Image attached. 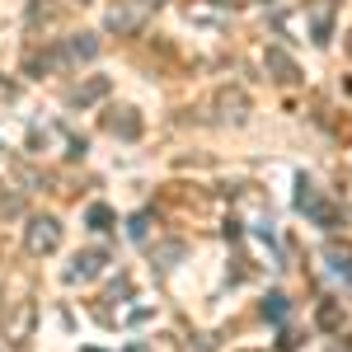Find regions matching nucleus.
<instances>
[{
    "label": "nucleus",
    "instance_id": "obj_1",
    "mask_svg": "<svg viewBox=\"0 0 352 352\" xmlns=\"http://www.w3.org/2000/svg\"><path fill=\"white\" fill-rule=\"evenodd\" d=\"M296 212H305V217L315 221V226H324V230H333V226L343 221V217H338V207H329L310 179H300V184H296Z\"/></svg>",
    "mask_w": 352,
    "mask_h": 352
},
{
    "label": "nucleus",
    "instance_id": "obj_2",
    "mask_svg": "<svg viewBox=\"0 0 352 352\" xmlns=\"http://www.w3.org/2000/svg\"><path fill=\"white\" fill-rule=\"evenodd\" d=\"M56 244H61V226H56V217H33L24 230V249L28 254H52Z\"/></svg>",
    "mask_w": 352,
    "mask_h": 352
},
{
    "label": "nucleus",
    "instance_id": "obj_3",
    "mask_svg": "<svg viewBox=\"0 0 352 352\" xmlns=\"http://www.w3.org/2000/svg\"><path fill=\"white\" fill-rule=\"evenodd\" d=\"M263 66H268V76H272L277 85H296V80H300V66H296L287 52H282V47H268V52H263Z\"/></svg>",
    "mask_w": 352,
    "mask_h": 352
},
{
    "label": "nucleus",
    "instance_id": "obj_4",
    "mask_svg": "<svg viewBox=\"0 0 352 352\" xmlns=\"http://www.w3.org/2000/svg\"><path fill=\"white\" fill-rule=\"evenodd\" d=\"M333 10H338V0H310V33H315V43L333 38Z\"/></svg>",
    "mask_w": 352,
    "mask_h": 352
},
{
    "label": "nucleus",
    "instance_id": "obj_5",
    "mask_svg": "<svg viewBox=\"0 0 352 352\" xmlns=\"http://www.w3.org/2000/svg\"><path fill=\"white\" fill-rule=\"evenodd\" d=\"M141 14H146L141 0H136V5H113L109 10V28L113 33H136V28H141Z\"/></svg>",
    "mask_w": 352,
    "mask_h": 352
},
{
    "label": "nucleus",
    "instance_id": "obj_6",
    "mask_svg": "<svg viewBox=\"0 0 352 352\" xmlns=\"http://www.w3.org/2000/svg\"><path fill=\"white\" fill-rule=\"evenodd\" d=\"M99 268H104V249H89L66 268V282H89V277H99Z\"/></svg>",
    "mask_w": 352,
    "mask_h": 352
},
{
    "label": "nucleus",
    "instance_id": "obj_7",
    "mask_svg": "<svg viewBox=\"0 0 352 352\" xmlns=\"http://www.w3.org/2000/svg\"><path fill=\"white\" fill-rule=\"evenodd\" d=\"M66 61H94L99 56V38L94 33H76V38H66Z\"/></svg>",
    "mask_w": 352,
    "mask_h": 352
},
{
    "label": "nucleus",
    "instance_id": "obj_8",
    "mask_svg": "<svg viewBox=\"0 0 352 352\" xmlns=\"http://www.w3.org/2000/svg\"><path fill=\"white\" fill-rule=\"evenodd\" d=\"M109 132L122 136V141H136V136H141V118H136L132 109H122L118 118H109Z\"/></svg>",
    "mask_w": 352,
    "mask_h": 352
},
{
    "label": "nucleus",
    "instance_id": "obj_9",
    "mask_svg": "<svg viewBox=\"0 0 352 352\" xmlns=\"http://www.w3.org/2000/svg\"><path fill=\"white\" fill-rule=\"evenodd\" d=\"M28 329H33V300H19V310L10 315L5 333H10V338H28Z\"/></svg>",
    "mask_w": 352,
    "mask_h": 352
},
{
    "label": "nucleus",
    "instance_id": "obj_10",
    "mask_svg": "<svg viewBox=\"0 0 352 352\" xmlns=\"http://www.w3.org/2000/svg\"><path fill=\"white\" fill-rule=\"evenodd\" d=\"M217 109H221V118H230V122H240L249 104H244V94H240V89H235V94H230V89H221V94H217Z\"/></svg>",
    "mask_w": 352,
    "mask_h": 352
},
{
    "label": "nucleus",
    "instance_id": "obj_11",
    "mask_svg": "<svg viewBox=\"0 0 352 352\" xmlns=\"http://www.w3.org/2000/svg\"><path fill=\"white\" fill-rule=\"evenodd\" d=\"M324 258H329V268H333V272L352 277V244H338V240H333V244L324 249Z\"/></svg>",
    "mask_w": 352,
    "mask_h": 352
},
{
    "label": "nucleus",
    "instance_id": "obj_12",
    "mask_svg": "<svg viewBox=\"0 0 352 352\" xmlns=\"http://www.w3.org/2000/svg\"><path fill=\"white\" fill-rule=\"evenodd\" d=\"M104 94H109V80H104V76H94V80L89 85H80V89H76V94H71V99H76V104H94V99H104Z\"/></svg>",
    "mask_w": 352,
    "mask_h": 352
},
{
    "label": "nucleus",
    "instance_id": "obj_13",
    "mask_svg": "<svg viewBox=\"0 0 352 352\" xmlns=\"http://www.w3.org/2000/svg\"><path fill=\"white\" fill-rule=\"evenodd\" d=\"M85 221H89V230H109V226H113V212L104 207V202H94V207L85 212Z\"/></svg>",
    "mask_w": 352,
    "mask_h": 352
},
{
    "label": "nucleus",
    "instance_id": "obj_14",
    "mask_svg": "<svg viewBox=\"0 0 352 352\" xmlns=\"http://www.w3.org/2000/svg\"><path fill=\"white\" fill-rule=\"evenodd\" d=\"M263 315H268L272 324H282V320H287V296H282V292H272V296L263 300Z\"/></svg>",
    "mask_w": 352,
    "mask_h": 352
},
{
    "label": "nucleus",
    "instance_id": "obj_15",
    "mask_svg": "<svg viewBox=\"0 0 352 352\" xmlns=\"http://www.w3.org/2000/svg\"><path fill=\"white\" fill-rule=\"evenodd\" d=\"M315 320H320V329H338V324H343V310H338V300H324Z\"/></svg>",
    "mask_w": 352,
    "mask_h": 352
},
{
    "label": "nucleus",
    "instance_id": "obj_16",
    "mask_svg": "<svg viewBox=\"0 0 352 352\" xmlns=\"http://www.w3.org/2000/svg\"><path fill=\"white\" fill-rule=\"evenodd\" d=\"M146 226H151V217H136L132 221V240H146Z\"/></svg>",
    "mask_w": 352,
    "mask_h": 352
},
{
    "label": "nucleus",
    "instance_id": "obj_17",
    "mask_svg": "<svg viewBox=\"0 0 352 352\" xmlns=\"http://www.w3.org/2000/svg\"><path fill=\"white\" fill-rule=\"evenodd\" d=\"M141 5H146V10H151V5H164V0H141Z\"/></svg>",
    "mask_w": 352,
    "mask_h": 352
},
{
    "label": "nucleus",
    "instance_id": "obj_18",
    "mask_svg": "<svg viewBox=\"0 0 352 352\" xmlns=\"http://www.w3.org/2000/svg\"><path fill=\"white\" fill-rule=\"evenodd\" d=\"M348 52H352V33H348Z\"/></svg>",
    "mask_w": 352,
    "mask_h": 352
}]
</instances>
